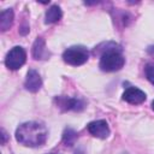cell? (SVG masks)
<instances>
[{
	"instance_id": "cell-1",
	"label": "cell",
	"mask_w": 154,
	"mask_h": 154,
	"mask_svg": "<svg viewBox=\"0 0 154 154\" xmlns=\"http://www.w3.org/2000/svg\"><path fill=\"white\" fill-rule=\"evenodd\" d=\"M48 131L45 125L37 122H26L16 130V140L26 147H37L46 142Z\"/></svg>"
},
{
	"instance_id": "cell-2",
	"label": "cell",
	"mask_w": 154,
	"mask_h": 154,
	"mask_svg": "<svg viewBox=\"0 0 154 154\" xmlns=\"http://www.w3.org/2000/svg\"><path fill=\"white\" fill-rule=\"evenodd\" d=\"M124 63L125 59L119 51H116V48H107L101 54L99 66L102 71L113 72L120 70L124 66Z\"/></svg>"
},
{
	"instance_id": "cell-3",
	"label": "cell",
	"mask_w": 154,
	"mask_h": 154,
	"mask_svg": "<svg viewBox=\"0 0 154 154\" xmlns=\"http://www.w3.org/2000/svg\"><path fill=\"white\" fill-rule=\"evenodd\" d=\"M89 58V52L85 47L83 46H72L69 47L64 54H63V59L66 64L72 65V66H78V65H83Z\"/></svg>"
},
{
	"instance_id": "cell-4",
	"label": "cell",
	"mask_w": 154,
	"mask_h": 154,
	"mask_svg": "<svg viewBox=\"0 0 154 154\" xmlns=\"http://www.w3.org/2000/svg\"><path fill=\"white\" fill-rule=\"evenodd\" d=\"M26 60V53L23 47L16 46L13 47L5 58V64L10 70H18L24 65Z\"/></svg>"
},
{
	"instance_id": "cell-5",
	"label": "cell",
	"mask_w": 154,
	"mask_h": 154,
	"mask_svg": "<svg viewBox=\"0 0 154 154\" xmlns=\"http://www.w3.org/2000/svg\"><path fill=\"white\" fill-rule=\"evenodd\" d=\"M88 131L97 137V138H106L108 135H109V128H108V124L106 120H94L91 123L88 124Z\"/></svg>"
},
{
	"instance_id": "cell-6",
	"label": "cell",
	"mask_w": 154,
	"mask_h": 154,
	"mask_svg": "<svg viewBox=\"0 0 154 154\" xmlns=\"http://www.w3.org/2000/svg\"><path fill=\"white\" fill-rule=\"evenodd\" d=\"M123 100H125L129 103H134V105H138L144 102L146 100V93L142 91L138 88L135 87H130L128 88L124 93H123Z\"/></svg>"
},
{
	"instance_id": "cell-7",
	"label": "cell",
	"mask_w": 154,
	"mask_h": 154,
	"mask_svg": "<svg viewBox=\"0 0 154 154\" xmlns=\"http://www.w3.org/2000/svg\"><path fill=\"white\" fill-rule=\"evenodd\" d=\"M58 106L63 108L64 111H82L84 108L83 101L78 99H72V97H66V96H59L57 99Z\"/></svg>"
},
{
	"instance_id": "cell-8",
	"label": "cell",
	"mask_w": 154,
	"mask_h": 154,
	"mask_svg": "<svg viewBox=\"0 0 154 154\" xmlns=\"http://www.w3.org/2000/svg\"><path fill=\"white\" fill-rule=\"evenodd\" d=\"M26 90L31 91V93H36L40 90L41 85H42V79L38 75V72L34 69H30L26 73V78H25V83H24Z\"/></svg>"
},
{
	"instance_id": "cell-9",
	"label": "cell",
	"mask_w": 154,
	"mask_h": 154,
	"mask_svg": "<svg viewBox=\"0 0 154 154\" xmlns=\"http://www.w3.org/2000/svg\"><path fill=\"white\" fill-rule=\"evenodd\" d=\"M32 55L35 59H46L47 57V49L46 45L42 37H37L32 46Z\"/></svg>"
},
{
	"instance_id": "cell-10",
	"label": "cell",
	"mask_w": 154,
	"mask_h": 154,
	"mask_svg": "<svg viewBox=\"0 0 154 154\" xmlns=\"http://www.w3.org/2000/svg\"><path fill=\"white\" fill-rule=\"evenodd\" d=\"M12 22H13V11L11 8L4 10L0 14V30L6 31L7 29H10Z\"/></svg>"
},
{
	"instance_id": "cell-11",
	"label": "cell",
	"mask_w": 154,
	"mask_h": 154,
	"mask_svg": "<svg viewBox=\"0 0 154 154\" xmlns=\"http://www.w3.org/2000/svg\"><path fill=\"white\" fill-rule=\"evenodd\" d=\"M61 17H63V12H61L60 7L57 6V5H53V6H51L47 10V12H46V20L45 22L47 24H52V23L58 22Z\"/></svg>"
},
{
	"instance_id": "cell-12",
	"label": "cell",
	"mask_w": 154,
	"mask_h": 154,
	"mask_svg": "<svg viewBox=\"0 0 154 154\" xmlns=\"http://www.w3.org/2000/svg\"><path fill=\"white\" fill-rule=\"evenodd\" d=\"M77 138V134L72 129H66L63 135V141L66 146H72Z\"/></svg>"
},
{
	"instance_id": "cell-13",
	"label": "cell",
	"mask_w": 154,
	"mask_h": 154,
	"mask_svg": "<svg viewBox=\"0 0 154 154\" xmlns=\"http://www.w3.org/2000/svg\"><path fill=\"white\" fill-rule=\"evenodd\" d=\"M146 76L148 78V81L154 84V63L148 64L146 66Z\"/></svg>"
},
{
	"instance_id": "cell-14",
	"label": "cell",
	"mask_w": 154,
	"mask_h": 154,
	"mask_svg": "<svg viewBox=\"0 0 154 154\" xmlns=\"http://www.w3.org/2000/svg\"><path fill=\"white\" fill-rule=\"evenodd\" d=\"M2 131V143H5V140H6V134H5V131L4 130H1Z\"/></svg>"
},
{
	"instance_id": "cell-15",
	"label": "cell",
	"mask_w": 154,
	"mask_h": 154,
	"mask_svg": "<svg viewBox=\"0 0 154 154\" xmlns=\"http://www.w3.org/2000/svg\"><path fill=\"white\" fill-rule=\"evenodd\" d=\"M152 108H153V109H154V100H153V101H152Z\"/></svg>"
},
{
	"instance_id": "cell-16",
	"label": "cell",
	"mask_w": 154,
	"mask_h": 154,
	"mask_svg": "<svg viewBox=\"0 0 154 154\" xmlns=\"http://www.w3.org/2000/svg\"><path fill=\"white\" fill-rule=\"evenodd\" d=\"M150 48H153V52H149V53H152V54L154 55V47H150Z\"/></svg>"
},
{
	"instance_id": "cell-17",
	"label": "cell",
	"mask_w": 154,
	"mask_h": 154,
	"mask_svg": "<svg viewBox=\"0 0 154 154\" xmlns=\"http://www.w3.org/2000/svg\"><path fill=\"white\" fill-rule=\"evenodd\" d=\"M52 154H55V153H52Z\"/></svg>"
}]
</instances>
